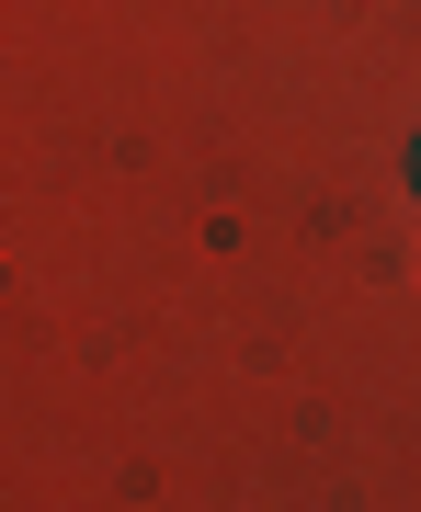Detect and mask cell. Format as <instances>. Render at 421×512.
<instances>
[{"instance_id":"1","label":"cell","mask_w":421,"mask_h":512,"mask_svg":"<svg viewBox=\"0 0 421 512\" xmlns=\"http://www.w3.org/2000/svg\"><path fill=\"white\" fill-rule=\"evenodd\" d=\"M410 183H421V148H410Z\"/></svg>"}]
</instances>
